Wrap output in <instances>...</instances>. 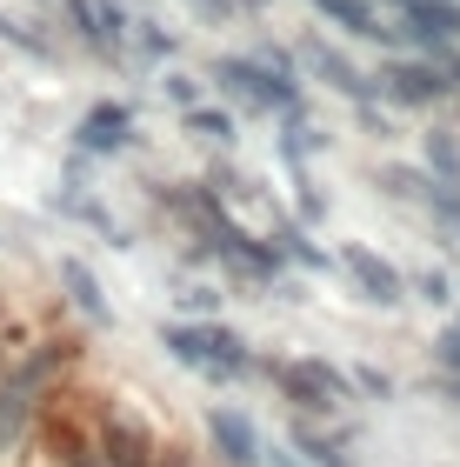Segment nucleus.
I'll use <instances>...</instances> for the list:
<instances>
[{
	"instance_id": "obj_1",
	"label": "nucleus",
	"mask_w": 460,
	"mask_h": 467,
	"mask_svg": "<svg viewBox=\"0 0 460 467\" xmlns=\"http://www.w3.org/2000/svg\"><path fill=\"white\" fill-rule=\"evenodd\" d=\"M54 441L67 448V467H148V428L120 400L67 414V428H54Z\"/></svg>"
},
{
	"instance_id": "obj_2",
	"label": "nucleus",
	"mask_w": 460,
	"mask_h": 467,
	"mask_svg": "<svg viewBox=\"0 0 460 467\" xmlns=\"http://www.w3.org/2000/svg\"><path fill=\"white\" fill-rule=\"evenodd\" d=\"M160 341H167V354H174L180 368L214 374V380H234L247 368V341L234 327H187V321H174V327H160Z\"/></svg>"
},
{
	"instance_id": "obj_3",
	"label": "nucleus",
	"mask_w": 460,
	"mask_h": 467,
	"mask_svg": "<svg viewBox=\"0 0 460 467\" xmlns=\"http://www.w3.org/2000/svg\"><path fill=\"white\" fill-rule=\"evenodd\" d=\"M274 380H281V394L294 400V408H341V394H347V380L341 368H327V360H274Z\"/></svg>"
},
{
	"instance_id": "obj_4",
	"label": "nucleus",
	"mask_w": 460,
	"mask_h": 467,
	"mask_svg": "<svg viewBox=\"0 0 460 467\" xmlns=\"http://www.w3.org/2000/svg\"><path fill=\"white\" fill-rule=\"evenodd\" d=\"M220 88H234L247 108L261 114H294V88H287L281 74H267V60H220Z\"/></svg>"
},
{
	"instance_id": "obj_5",
	"label": "nucleus",
	"mask_w": 460,
	"mask_h": 467,
	"mask_svg": "<svg viewBox=\"0 0 460 467\" xmlns=\"http://www.w3.org/2000/svg\"><path fill=\"white\" fill-rule=\"evenodd\" d=\"M381 94L401 100V108H427V100L447 94V74L434 60H394V67H381Z\"/></svg>"
},
{
	"instance_id": "obj_6",
	"label": "nucleus",
	"mask_w": 460,
	"mask_h": 467,
	"mask_svg": "<svg viewBox=\"0 0 460 467\" xmlns=\"http://www.w3.org/2000/svg\"><path fill=\"white\" fill-rule=\"evenodd\" d=\"M341 267L353 274V287H361L367 301H381V307H394V301H401V274H394V261H381L373 247L347 241V247H341Z\"/></svg>"
},
{
	"instance_id": "obj_7",
	"label": "nucleus",
	"mask_w": 460,
	"mask_h": 467,
	"mask_svg": "<svg viewBox=\"0 0 460 467\" xmlns=\"http://www.w3.org/2000/svg\"><path fill=\"white\" fill-rule=\"evenodd\" d=\"M80 147L87 154H120V147L134 140V108H120V100H100V108H87L80 114Z\"/></svg>"
},
{
	"instance_id": "obj_8",
	"label": "nucleus",
	"mask_w": 460,
	"mask_h": 467,
	"mask_svg": "<svg viewBox=\"0 0 460 467\" xmlns=\"http://www.w3.org/2000/svg\"><path fill=\"white\" fill-rule=\"evenodd\" d=\"M207 434H214V448L227 454V467H254L261 461V434H254V420L240 408H214L207 414Z\"/></svg>"
},
{
	"instance_id": "obj_9",
	"label": "nucleus",
	"mask_w": 460,
	"mask_h": 467,
	"mask_svg": "<svg viewBox=\"0 0 460 467\" xmlns=\"http://www.w3.org/2000/svg\"><path fill=\"white\" fill-rule=\"evenodd\" d=\"M327 20H341L347 34H361V40H401V27L387 20L381 0H313Z\"/></svg>"
},
{
	"instance_id": "obj_10",
	"label": "nucleus",
	"mask_w": 460,
	"mask_h": 467,
	"mask_svg": "<svg viewBox=\"0 0 460 467\" xmlns=\"http://www.w3.org/2000/svg\"><path fill=\"white\" fill-rule=\"evenodd\" d=\"M60 287L74 294V307L87 314V321H114V307L100 301V281H94V274H87V267L74 261V254H67V261H60Z\"/></svg>"
},
{
	"instance_id": "obj_11",
	"label": "nucleus",
	"mask_w": 460,
	"mask_h": 467,
	"mask_svg": "<svg viewBox=\"0 0 460 467\" xmlns=\"http://www.w3.org/2000/svg\"><path fill=\"white\" fill-rule=\"evenodd\" d=\"M307 60H313V74H321V80H327V88H341L347 100H367V80H361V74H353V67H347V60H341V54H327V47H307Z\"/></svg>"
},
{
	"instance_id": "obj_12",
	"label": "nucleus",
	"mask_w": 460,
	"mask_h": 467,
	"mask_svg": "<svg viewBox=\"0 0 460 467\" xmlns=\"http://www.w3.org/2000/svg\"><path fill=\"white\" fill-rule=\"evenodd\" d=\"M421 194H427V207H434V221L460 241V181H421Z\"/></svg>"
},
{
	"instance_id": "obj_13",
	"label": "nucleus",
	"mask_w": 460,
	"mask_h": 467,
	"mask_svg": "<svg viewBox=\"0 0 460 467\" xmlns=\"http://www.w3.org/2000/svg\"><path fill=\"white\" fill-rule=\"evenodd\" d=\"M187 134H200V140H234V114H214V108H187Z\"/></svg>"
},
{
	"instance_id": "obj_14",
	"label": "nucleus",
	"mask_w": 460,
	"mask_h": 467,
	"mask_svg": "<svg viewBox=\"0 0 460 467\" xmlns=\"http://www.w3.org/2000/svg\"><path fill=\"white\" fill-rule=\"evenodd\" d=\"M14 428H20V388L7 380V368H0V448L14 441Z\"/></svg>"
},
{
	"instance_id": "obj_15",
	"label": "nucleus",
	"mask_w": 460,
	"mask_h": 467,
	"mask_svg": "<svg viewBox=\"0 0 460 467\" xmlns=\"http://www.w3.org/2000/svg\"><path fill=\"white\" fill-rule=\"evenodd\" d=\"M294 448H301L313 467H347V461H341V448H327V441H321V434H307V428H294Z\"/></svg>"
},
{
	"instance_id": "obj_16",
	"label": "nucleus",
	"mask_w": 460,
	"mask_h": 467,
	"mask_svg": "<svg viewBox=\"0 0 460 467\" xmlns=\"http://www.w3.org/2000/svg\"><path fill=\"white\" fill-rule=\"evenodd\" d=\"M434 360H441V374H447L454 388H460V321L441 334V341H434Z\"/></svg>"
},
{
	"instance_id": "obj_17",
	"label": "nucleus",
	"mask_w": 460,
	"mask_h": 467,
	"mask_svg": "<svg viewBox=\"0 0 460 467\" xmlns=\"http://www.w3.org/2000/svg\"><path fill=\"white\" fill-rule=\"evenodd\" d=\"M427 167H441V181H460V154H454V140L427 134Z\"/></svg>"
},
{
	"instance_id": "obj_18",
	"label": "nucleus",
	"mask_w": 460,
	"mask_h": 467,
	"mask_svg": "<svg viewBox=\"0 0 460 467\" xmlns=\"http://www.w3.org/2000/svg\"><path fill=\"white\" fill-rule=\"evenodd\" d=\"M67 7H74V27H80V34H87L94 47H100L107 34H100V14H94V0H67Z\"/></svg>"
},
{
	"instance_id": "obj_19",
	"label": "nucleus",
	"mask_w": 460,
	"mask_h": 467,
	"mask_svg": "<svg viewBox=\"0 0 460 467\" xmlns=\"http://www.w3.org/2000/svg\"><path fill=\"white\" fill-rule=\"evenodd\" d=\"M167 94H174L180 108H194V80H187V74H167Z\"/></svg>"
},
{
	"instance_id": "obj_20",
	"label": "nucleus",
	"mask_w": 460,
	"mask_h": 467,
	"mask_svg": "<svg viewBox=\"0 0 460 467\" xmlns=\"http://www.w3.org/2000/svg\"><path fill=\"white\" fill-rule=\"evenodd\" d=\"M421 294H427V301H454V294H447V274H421Z\"/></svg>"
},
{
	"instance_id": "obj_21",
	"label": "nucleus",
	"mask_w": 460,
	"mask_h": 467,
	"mask_svg": "<svg viewBox=\"0 0 460 467\" xmlns=\"http://www.w3.org/2000/svg\"><path fill=\"white\" fill-rule=\"evenodd\" d=\"M353 380H361V388H367V394H381V400H387V374H381V368H361V374H353Z\"/></svg>"
},
{
	"instance_id": "obj_22",
	"label": "nucleus",
	"mask_w": 460,
	"mask_h": 467,
	"mask_svg": "<svg viewBox=\"0 0 460 467\" xmlns=\"http://www.w3.org/2000/svg\"><path fill=\"white\" fill-rule=\"evenodd\" d=\"M194 7H200L207 20H227V14H234V0H194Z\"/></svg>"
},
{
	"instance_id": "obj_23",
	"label": "nucleus",
	"mask_w": 460,
	"mask_h": 467,
	"mask_svg": "<svg viewBox=\"0 0 460 467\" xmlns=\"http://www.w3.org/2000/svg\"><path fill=\"white\" fill-rule=\"evenodd\" d=\"M447 80H460V47H454V54H447Z\"/></svg>"
},
{
	"instance_id": "obj_24",
	"label": "nucleus",
	"mask_w": 460,
	"mask_h": 467,
	"mask_svg": "<svg viewBox=\"0 0 460 467\" xmlns=\"http://www.w3.org/2000/svg\"><path fill=\"white\" fill-rule=\"evenodd\" d=\"M274 467H294V454H281V448H274Z\"/></svg>"
},
{
	"instance_id": "obj_25",
	"label": "nucleus",
	"mask_w": 460,
	"mask_h": 467,
	"mask_svg": "<svg viewBox=\"0 0 460 467\" xmlns=\"http://www.w3.org/2000/svg\"><path fill=\"white\" fill-rule=\"evenodd\" d=\"M240 7H261V0H240Z\"/></svg>"
}]
</instances>
